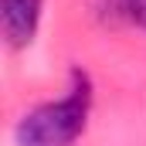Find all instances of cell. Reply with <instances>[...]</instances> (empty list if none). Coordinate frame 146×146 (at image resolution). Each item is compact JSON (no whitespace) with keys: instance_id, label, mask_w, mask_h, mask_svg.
Returning a JSON list of instances; mask_svg holds the SVG:
<instances>
[{"instance_id":"obj_1","label":"cell","mask_w":146,"mask_h":146,"mask_svg":"<svg viewBox=\"0 0 146 146\" xmlns=\"http://www.w3.org/2000/svg\"><path fill=\"white\" fill-rule=\"evenodd\" d=\"M92 115V78L82 68H72L68 88L58 99H48L27 109L14 126L17 146H75Z\"/></svg>"},{"instance_id":"obj_2","label":"cell","mask_w":146,"mask_h":146,"mask_svg":"<svg viewBox=\"0 0 146 146\" xmlns=\"http://www.w3.org/2000/svg\"><path fill=\"white\" fill-rule=\"evenodd\" d=\"M41 10H44V0H0V27L7 48L21 51L34 41Z\"/></svg>"},{"instance_id":"obj_3","label":"cell","mask_w":146,"mask_h":146,"mask_svg":"<svg viewBox=\"0 0 146 146\" xmlns=\"http://www.w3.org/2000/svg\"><path fill=\"white\" fill-rule=\"evenodd\" d=\"M95 10L109 24H133L146 31V0H95Z\"/></svg>"}]
</instances>
